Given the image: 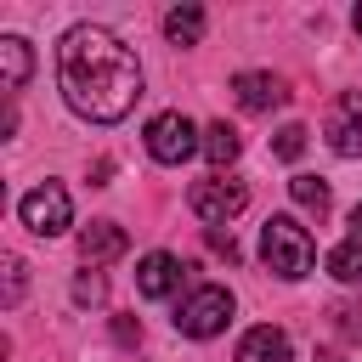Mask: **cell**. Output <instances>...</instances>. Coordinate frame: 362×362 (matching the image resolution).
I'll list each match as a JSON object with an SVG mask.
<instances>
[{
	"instance_id": "2",
	"label": "cell",
	"mask_w": 362,
	"mask_h": 362,
	"mask_svg": "<svg viewBox=\"0 0 362 362\" xmlns=\"http://www.w3.org/2000/svg\"><path fill=\"white\" fill-rule=\"evenodd\" d=\"M260 260H266V272H277V277H305L311 272V260H317V243H311V232L294 221V215H272L266 226H260Z\"/></svg>"
},
{
	"instance_id": "11",
	"label": "cell",
	"mask_w": 362,
	"mask_h": 362,
	"mask_svg": "<svg viewBox=\"0 0 362 362\" xmlns=\"http://www.w3.org/2000/svg\"><path fill=\"white\" fill-rule=\"evenodd\" d=\"M181 272H187V266H181L175 255H164V249H158V255H147V260L136 266V288H141L147 300H164V294L181 283Z\"/></svg>"
},
{
	"instance_id": "3",
	"label": "cell",
	"mask_w": 362,
	"mask_h": 362,
	"mask_svg": "<svg viewBox=\"0 0 362 362\" xmlns=\"http://www.w3.org/2000/svg\"><path fill=\"white\" fill-rule=\"evenodd\" d=\"M226 322H232V294H226L221 283L192 288V294L181 300V311H175V328L192 334V339H209V334H221Z\"/></svg>"
},
{
	"instance_id": "21",
	"label": "cell",
	"mask_w": 362,
	"mask_h": 362,
	"mask_svg": "<svg viewBox=\"0 0 362 362\" xmlns=\"http://www.w3.org/2000/svg\"><path fill=\"white\" fill-rule=\"evenodd\" d=\"M351 226H356V238H362V204H356V209H351Z\"/></svg>"
},
{
	"instance_id": "14",
	"label": "cell",
	"mask_w": 362,
	"mask_h": 362,
	"mask_svg": "<svg viewBox=\"0 0 362 362\" xmlns=\"http://www.w3.org/2000/svg\"><path fill=\"white\" fill-rule=\"evenodd\" d=\"M238 147H243V141H238V130H232L226 119H215V124L204 130V158H209L215 170H226V164L238 158Z\"/></svg>"
},
{
	"instance_id": "1",
	"label": "cell",
	"mask_w": 362,
	"mask_h": 362,
	"mask_svg": "<svg viewBox=\"0 0 362 362\" xmlns=\"http://www.w3.org/2000/svg\"><path fill=\"white\" fill-rule=\"evenodd\" d=\"M57 79H62L68 107L79 119H90V124H119L136 107V96H141V62H136V51L119 34L96 28V23H79V28L62 34V45H57Z\"/></svg>"
},
{
	"instance_id": "7",
	"label": "cell",
	"mask_w": 362,
	"mask_h": 362,
	"mask_svg": "<svg viewBox=\"0 0 362 362\" xmlns=\"http://www.w3.org/2000/svg\"><path fill=\"white\" fill-rule=\"evenodd\" d=\"M328 147L339 153V158H356L362 153V90H345V96H334V107H328Z\"/></svg>"
},
{
	"instance_id": "20",
	"label": "cell",
	"mask_w": 362,
	"mask_h": 362,
	"mask_svg": "<svg viewBox=\"0 0 362 362\" xmlns=\"http://www.w3.org/2000/svg\"><path fill=\"white\" fill-rule=\"evenodd\" d=\"M209 249L226 255V260H238V243H232V232H221V226H209Z\"/></svg>"
},
{
	"instance_id": "6",
	"label": "cell",
	"mask_w": 362,
	"mask_h": 362,
	"mask_svg": "<svg viewBox=\"0 0 362 362\" xmlns=\"http://www.w3.org/2000/svg\"><path fill=\"white\" fill-rule=\"evenodd\" d=\"M204 141H198V130H192V119L187 113H158V119H147V153L158 158V164H181V158H192Z\"/></svg>"
},
{
	"instance_id": "9",
	"label": "cell",
	"mask_w": 362,
	"mask_h": 362,
	"mask_svg": "<svg viewBox=\"0 0 362 362\" xmlns=\"http://www.w3.org/2000/svg\"><path fill=\"white\" fill-rule=\"evenodd\" d=\"M124 249H130V238H124V226H119V221H90V226L79 232V255H85V266L119 260Z\"/></svg>"
},
{
	"instance_id": "5",
	"label": "cell",
	"mask_w": 362,
	"mask_h": 362,
	"mask_svg": "<svg viewBox=\"0 0 362 362\" xmlns=\"http://www.w3.org/2000/svg\"><path fill=\"white\" fill-rule=\"evenodd\" d=\"M17 215H23V226H28L34 238H57V232H68V221H74L68 187H57V181H40L34 192H23Z\"/></svg>"
},
{
	"instance_id": "16",
	"label": "cell",
	"mask_w": 362,
	"mask_h": 362,
	"mask_svg": "<svg viewBox=\"0 0 362 362\" xmlns=\"http://www.w3.org/2000/svg\"><path fill=\"white\" fill-rule=\"evenodd\" d=\"M328 272H334L339 283H362V238H351V243H339V249L328 255Z\"/></svg>"
},
{
	"instance_id": "17",
	"label": "cell",
	"mask_w": 362,
	"mask_h": 362,
	"mask_svg": "<svg viewBox=\"0 0 362 362\" xmlns=\"http://www.w3.org/2000/svg\"><path fill=\"white\" fill-rule=\"evenodd\" d=\"M272 153H277V158H300V153H305V124H283V130L272 136Z\"/></svg>"
},
{
	"instance_id": "18",
	"label": "cell",
	"mask_w": 362,
	"mask_h": 362,
	"mask_svg": "<svg viewBox=\"0 0 362 362\" xmlns=\"http://www.w3.org/2000/svg\"><path fill=\"white\" fill-rule=\"evenodd\" d=\"M23 272H28V266H23L17 255H6V305H17V300H23Z\"/></svg>"
},
{
	"instance_id": "22",
	"label": "cell",
	"mask_w": 362,
	"mask_h": 362,
	"mask_svg": "<svg viewBox=\"0 0 362 362\" xmlns=\"http://www.w3.org/2000/svg\"><path fill=\"white\" fill-rule=\"evenodd\" d=\"M351 23H356V34H362V6H356V11H351Z\"/></svg>"
},
{
	"instance_id": "12",
	"label": "cell",
	"mask_w": 362,
	"mask_h": 362,
	"mask_svg": "<svg viewBox=\"0 0 362 362\" xmlns=\"http://www.w3.org/2000/svg\"><path fill=\"white\" fill-rule=\"evenodd\" d=\"M28 68H34L28 40L23 34H0V85H6V96H17L28 85Z\"/></svg>"
},
{
	"instance_id": "23",
	"label": "cell",
	"mask_w": 362,
	"mask_h": 362,
	"mask_svg": "<svg viewBox=\"0 0 362 362\" xmlns=\"http://www.w3.org/2000/svg\"><path fill=\"white\" fill-rule=\"evenodd\" d=\"M317 362H345V356H328V351H322V356H317Z\"/></svg>"
},
{
	"instance_id": "8",
	"label": "cell",
	"mask_w": 362,
	"mask_h": 362,
	"mask_svg": "<svg viewBox=\"0 0 362 362\" xmlns=\"http://www.w3.org/2000/svg\"><path fill=\"white\" fill-rule=\"evenodd\" d=\"M232 96H238V107H249V113H272V107L288 102L283 79H277V74H255V68L232 79Z\"/></svg>"
},
{
	"instance_id": "19",
	"label": "cell",
	"mask_w": 362,
	"mask_h": 362,
	"mask_svg": "<svg viewBox=\"0 0 362 362\" xmlns=\"http://www.w3.org/2000/svg\"><path fill=\"white\" fill-rule=\"evenodd\" d=\"M102 294H107V283H102V277H96V272H85V277H79V283H74V300H79V305H96V300H102Z\"/></svg>"
},
{
	"instance_id": "13",
	"label": "cell",
	"mask_w": 362,
	"mask_h": 362,
	"mask_svg": "<svg viewBox=\"0 0 362 362\" xmlns=\"http://www.w3.org/2000/svg\"><path fill=\"white\" fill-rule=\"evenodd\" d=\"M164 34H170V45H198V40H204V6H175V11H164Z\"/></svg>"
},
{
	"instance_id": "4",
	"label": "cell",
	"mask_w": 362,
	"mask_h": 362,
	"mask_svg": "<svg viewBox=\"0 0 362 362\" xmlns=\"http://www.w3.org/2000/svg\"><path fill=\"white\" fill-rule=\"evenodd\" d=\"M187 204H192V215H198L204 226H226V221L249 204V187L232 181V175H204V181H192Z\"/></svg>"
},
{
	"instance_id": "15",
	"label": "cell",
	"mask_w": 362,
	"mask_h": 362,
	"mask_svg": "<svg viewBox=\"0 0 362 362\" xmlns=\"http://www.w3.org/2000/svg\"><path fill=\"white\" fill-rule=\"evenodd\" d=\"M288 192H294V204L311 209V215H328V204H334V198H328V181H317V175H294Z\"/></svg>"
},
{
	"instance_id": "10",
	"label": "cell",
	"mask_w": 362,
	"mask_h": 362,
	"mask_svg": "<svg viewBox=\"0 0 362 362\" xmlns=\"http://www.w3.org/2000/svg\"><path fill=\"white\" fill-rule=\"evenodd\" d=\"M238 362H294V351H288V334H283V328H272V322L249 328V334L238 339Z\"/></svg>"
}]
</instances>
